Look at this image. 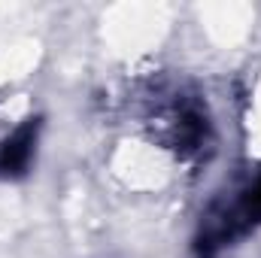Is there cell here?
<instances>
[{"instance_id":"6da1fadb","label":"cell","mask_w":261,"mask_h":258,"mask_svg":"<svg viewBox=\"0 0 261 258\" xmlns=\"http://www.w3.org/2000/svg\"><path fill=\"white\" fill-rule=\"evenodd\" d=\"M258 219H261V176L252 183V189L243 192L240 200H234V203L228 207V213L222 216V222H216V225L210 228V234L225 243V240L234 237L237 225H249V222H258Z\"/></svg>"}]
</instances>
